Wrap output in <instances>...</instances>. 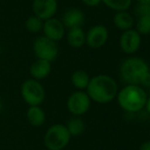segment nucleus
<instances>
[{"label": "nucleus", "mask_w": 150, "mask_h": 150, "mask_svg": "<svg viewBox=\"0 0 150 150\" xmlns=\"http://www.w3.org/2000/svg\"><path fill=\"white\" fill-rule=\"evenodd\" d=\"M105 6L111 10L117 11H124L128 10L133 3V0H101Z\"/></svg>", "instance_id": "6ab92c4d"}, {"label": "nucleus", "mask_w": 150, "mask_h": 150, "mask_svg": "<svg viewBox=\"0 0 150 150\" xmlns=\"http://www.w3.org/2000/svg\"><path fill=\"white\" fill-rule=\"evenodd\" d=\"M51 63L44 60H39L33 63L30 67V74L33 79L42 80L44 78L48 77L51 73Z\"/></svg>", "instance_id": "ddd939ff"}, {"label": "nucleus", "mask_w": 150, "mask_h": 150, "mask_svg": "<svg viewBox=\"0 0 150 150\" xmlns=\"http://www.w3.org/2000/svg\"><path fill=\"white\" fill-rule=\"evenodd\" d=\"M120 47L126 55H134L140 50L142 44V36L135 29L124 31L119 40Z\"/></svg>", "instance_id": "6e6552de"}, {"label": "nucleus", "mask_w": 150, "mask_h": 150, "mask_svg": "<svg viewBox=\"0 0 150 150\" xmlns=\"http://www.w3.org/2000/svg\"><path fill=\"white\" fill-rule=\"evenodd\" d=\"M90 79L91 77L89 76V74L85 70H82V69H78V70L74 71L71 77V84L78 90H86L88 84H89Z\"/></svg>", "instance_id": "f3484780"}, {"label": "nucleus", "mask_w": 150, "mask_h": 150, "mask_svg": "<svg viewBox=\"0 0 150 150\" xmlns=\"http://www.w3.org/2000/svg\"><path fill=\"white\" fill-rule=\"evenodd\" d=\"M27 118L31 126L39 128L45 123L46 115L40 106H30L27 111Z\"/></svg>", "instance_id": "dca6fc26"}, {"label": "nucleus", "mask_w": 150, "mask_h": 150, "mask_svg": "<svg viewBox=\"0 0 150 150\" xmlns=\"http://www.w3.org/2000/svg\"><path fill=\"white\" fill-rule=\"evenodd\" d=\"M58 8L57 0H34L32 4L34 16L46 21L54 18Z\"/></svg>", "instance_id": "9d476101"}, {"label": "nucleus", "mask_w": 150, "mask_h": 150, "mask_svg": "<svg viewBox=\"0 0 150 150\" xmlns=\"http://www.w3.org/2000/svg\"><path fill=\"white\" fill-rule=\"evenodd\" d=\"M33 52L37 59L52 63L58 57L59 50H58L57 42L50 40L49 38L43 35L36 38V40L34 41Z\"/></svg>", "instance_id": "423d86ee"}, {"label": "nucleus", "mask_w": 150, "mask_h": 150, "mask_svg": "<svg viewBox=\"0 0 150 150\" xmlns=\"http://www.w3.org/2000/svg\"><path fill=\"white\" fill-rule=\"evenodd\" d=\"M149 140H150V138H149Z\"/></svg>", "instance_id": "c85d7f7f"}, {"label": "nucleus", "mask_w": 150, "mask_h": 150, "mask_svg": "<svg viewBox=\"0 0 150 150\" xmlns=\"http://www.w3.org/2000/svg\"><path fill=\"white\" fill-rule=\"evenodd\" d=\"M145 109L146 111L150 114V96L147 97V100H146V104H145Z\"/></svg>", "instance_id": "a878e982"}, {"label": "nucleus", "mask_w": 150, "mask_h": 150, "mask_svg": "<svg viewBox=\"0 0 150 150\" xmlns=\"http://www.w3.org/2000/svg\"><path fill=\"white\" fill-rule=\"evenodd\" d=\"M44 36L58 42L65 36V27L63 26L62 22L56 18H51L49 20L44 21L43 25Z\"/></svg>", "instance_id": "9b49d317"}, {"label": "nucleus", "mask_w": 150, "mask_h": 150, "mask_svg": "<svg viewBox=\"0 0 150 150\" xmlns=\"http://www.w3.org/2000/svg\"><path fill=\"white\" fill-rule=\"evenodd\" d=\"M84 4L86 6H89V7H96L99 4L101 3V0H82Z\"/></svg>", "instance_id": "5701e85b"}, {"label": "nucleus", "mask_w": 150, "mask_h": 150, "mask_svg": "<svg viewBox=\"0 0 150 150\" xmlns=\"http://www.w3.org/2000/svg\"><path fill=\"white\" fill-rule=\"evenodd\" d=\"M91 99L84 90H76L67 98V107L74 116L84 115L89 111L91 107Z\"/></svg>", "instance_id": "0eeeda50"}, {"label": "nucleus", "mask_w": 150, "mask_h": 150, "mask_svg": "<svg viewBox=\"0 0 150 150\" xmlns=\"http://www.w3.org/2000/svg\"><path fill=\"white\" fill-rule=\"evenodd\" d=\"M147 93L144 88L137 84H126L119 90L117 95V104L127 113H137L145 108Z\"/></svg>", "instance_id": "f03ea898"}, {"label": "nucleus", "mask_w": 150, "mask_h": 150, "mask_svg": "<svg viewBox=\"0 0 150 150\" xmlns=\"http://www.w3.org/2000/svg\"><path fill=\"white\" fill-rule=\"evenodd\" d=\"M119 84L110 75L98 74L92 77L89 81L86 93L91 101L98 104H108L117 98Z\"/></svg>", "instance_id": "f257e3e1"}, {"label": "nucleus", "mask_w": 150, "mask_h": 150, "mask_svg": "<svg viewBox=\"0 0 150 150\" xmlns=\"http://www.w3.org/2000/svg\"><path fill=\"white\" fill-rule=\"evenodd\" d=\"M113 25L120 31H127L133 29L135 25V18L128 10L117 11L113 16Z\"/></svg>", "instance_id": "4468645a"}, {"label": "nucleus", "mask_w": 150, "mask_h": 150, "mask_svg": "<svg viewBox=\"0 0 150 150\" xmlns=\"http://www.w3.org/2000/svg\"><path fill=\"white\" fill-rule=\"evenodd\" d=\"M140 86H142V88H149L150 86V74H148L144 79H143V81Z\"/></svg>", "instance_id": "b1692460"}, {"label": "nucleus", "mask_w": 150, "mask_h": 150, "mask_svg": "<svg viewBox=\"0 0 150 150\" xmlns=\"http://www.w3.org/2000/svg\"><path fill=\"white\" fill-rule=\"evenodd\" d=\"M108 29L103 25H94L86 33V43L91 48L98 50L104 46L108 41Z\"/></svg>", "instance_id": "1a4fd4ad"}, {"label": "nucleus", "mask_w": 150, "mask_h": 150, "mask_svg": "<svg viewBox=\"0 0 150 150\" xmlns=\"http://www.w3.org/2000/svg\"><path fill=\"white\" fill-rule=\"evenodd\" d=\"M135 30L141 35L146 36L150 34V16L138 17L135 21Z\"/></svg>", "instance_id": "aec40b11"}, {"label": "nucleus", "mask_w": 150, "mask_h": 150, "mask_svg": "<svg viewBox=\"0 0 150 150\" xmlns=\"http://www.w3.org/2000/svg\"><path fill=\"white\" fill-rule=\"evenodd\" d=\"M67 41L73 48H81L86 43V32L82 27L69 29L67 32Z\"/></svg>", "instance_id": "2eb2a0df"}, {"label": "nucleus", "mask_w": 150, "mask_h": 150, "mask_svg": "<svg viewBox=\"0 0 150 150\" xmlns=\"http://www.w3.org/2000/svg\"><path fill=\"white\" fill-rule=\"evenodd\" d=\"M44 21L36 16H31L26 21V28L30 33L37 34L43 30Z\"/></svg>", "instance_id": "412c9836"}, {"label": "nucleus", "mask_w": 150, "mask_h": 150, "mask_svg": "<svg viewBox=\"0 0 150 150\" xmlns=\"http://www.w3.org/2000/svg\"><path fill=\"white\" fill-rule=\"evenodd\" d=\"M135 14L137 18L142 16H150V3H137Z\"/></svg>", "instance_id": "4be33fe9"}, {"label": "nucleus", "mask_w": 150, "mask_h": 150, "mask_svg": "<svg viewBox=\"0 0 150 150\" xmlns=\"http://www.w3.org/2000/svg\"><path fill=\"white\" fill-rule=\"evenodd\" d=\"M139 150H150V140L143 142L139 147Z\"/></svg>", "instance_id": "393cba45"}, {"label": "nucleus", "mask_w": 150, "mask_h": 150, "mask_svg": "<svg viewBox=\"0 0 150 150\" xmlns=\"http://www.w3.org/2000/svg\"><path fill=\"white\" fill-rule=\"evenodd\" d=\"M71 135L64 124L56 123L47 130L44 136V144L48 150H62L71 141Z\"/></svg>", "instance_id": "20e7f679"}, {"label": "nucleus", "mask_w": 150, "mask_h": 150, "mask_svg": "<svg viewBox=\"0 0 150 150\" xmlns=\"http://www.w3.org/2000/svg\"><path fill=\"white\" fill-rule=\"evenodd\" d=\"M137 3H150V0H135Z\"/></svg>", "instance_id": "bb28decb"}, {"label": "nucleus", "mask_w": 150, "mask_h": 150, "mask_svg": "<svg viewBox=\"0 0 150 150\" xmlns=\"http://www.w3.org/2000/svg\"><path fill=\"white\" fill-rule=\"evenodd\" d=\"M21 95L29 106H40L45 100V90L39 80L27 79L21 86Z\"/></svg>", "instance_id": "39448f33"}, {"label": "nucleus", "mask_w": 150, "mask_h": 150, "mask_svg": "<svg viewBox=\"0 0 150 150\" xmlns=\"http://www.w3.org/2000/svg\"><path fill=\"white\" fill-rule=\"evenodd\" d=\"M67 128L69 131L71 137H78L80 135H82L85 131V122L83 121V119H81L78 116L71 118L67 123Z\"/></svg>", "instance_id": "a211bd4d"}, {"label": "nucleus", "mask_w": 150, "mask_h": 150, "mask_svg": "<svg viewBox=\"0 0 150 150\" xmlns=\"http://www.w3.org/2000/svg\"><path fill=\"white\" fill-rule=\"evenodd\" d=\"M85 14L83 10L77 7H69L64 11L61 22L65 29L69 30V29L82 27L85 23Z\"/></svg>", "instance_id": "f8f14e48"}, {"label": "nucleus", "mask_w": 150, "mask_h": 150, "mask_svg": "<svg viewBox=\"0 0 150 150\" xmlns=\"http://www.w3.org/2000/svg\"><path fill=\"white\" fill-rule=\"evenodd\" d=\"M2 108H3V104H2V101H1V99H0V112L2 111Z\"/></svg>", "instance_id": "cd10ccee"}, {"label": "nucleus", "mask_w": 150, "mask_h": 150, "mask_svg": "<svg viewBox=\"0 0 150 150\" xmlns=\"http://www.w3.org/2000/svg\"><path fill=\"white\" fill-rule=\"evenodd\" d=\"M148 74H150L148 63L138 57L127 58L120 65V76L126 84L141 85Z\"/></svg>", "instance_id": "7ed1b4c3"}]
</instances>
